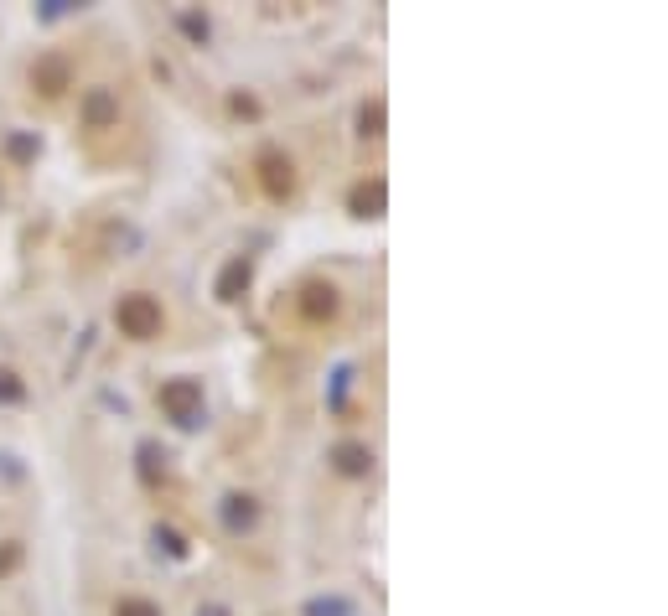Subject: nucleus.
<instances>
[{
    "label": "nucleus",
    "instance_id": "obj_7",
    "mask_svg": "<svg viewBox=\"0 0 668 616\" xmlns=\"http://www.w3.org/2000/svg\"><path fill=\"white\" fill-rule=\"evenodd\" d=\"M114 616H161V606L145 596H120L114 600Z\"/></svg>",
    "mask_w": 668,
    "mask_h": 616
},
{
    "label": "nucleus",
    "instance_id": "obj_2",
    "mask_svg": "<svg viewBox=\"0 0 668 616\" xmlns=\"http://www.w3.org/2000/svg\"><path fill=\"white\" fill-rule=\"evenodd\" d=\"M161 404L172 410V420H192V414H197V404H203V389H197L192 379H176V383H166V389H161Z\"/></svg>",
    "mask_w": 668,
    "mask_h": 616
},
{
    "label": "nucleus",
    "instance_id": "obj_11",
    "mask_svg": "<svg viewBox=\"0 0 668 616\" xmlns=\"http://www.w3.org/2000/svg\"><path fill=\"white\" fill-rule=\"evenodd\" d=\"M0 399H21V383H16V373H0Z\"/></svg>",
    "mask_w": 668,
    "mask_h": 616
},
{
    "label": "nucleus",
    "instance_id": "obj_6",
    "mask_svg": "<svg viewBox=\"0 0 668 616\" xmlns=\"http://www.w3.org/2000/svg\"><path fill=\"white\" fill-rule=\"evenodd\" d=\"M110 114H114L110 89H94V94H89V125H94V130H104V125H110Z\"/></svg>",
    "mask_w": 668,
    "mask_h": 616
},
{
    "label": "nucleus",
    "instance_id": "obj_9",
    "mask_svg": "<svg viewBox=\"0 0 668 616\" xmlns=\"http://www.w3.org/2000/svg\"><path fill=\"white\" fill-rule=\"evenodd\" d=\"M337 461H342V472H368V451H358V445H342Z\"/></svg>",
    "mask_w": 668,
    "mask_h": 616
},
{
    "label": "nucleus",
    "instance_id": "obj_5",
    "mask_svg": "<svg viewBox=\"0 0 668 616\" xmlns=\"http://www.w3.org/2000/svg\"><path fill=\"white\" fill-rule=\"evenodd\" d=\"M32 83L42 89V94H63V89H68V63H63V57H47V63H37V68H32Z\"/></svg>",
    "mask_w": 668,
    "mask_h": 616
},
{
    "label": "nucleus",
    "instance_id": "obj_1",
    "mask_svg": "<svg viewBox=\"0 0 668 616\" xmlns=\"http://www.w3.org/2000/svg\"><path fill=\"white\" fill-rule=\"evenodd\" d=\"M114 321H120V332L145 342V337L161 332V300L156 296H125L114 306Z\"/></svg>",
    "mask_w": 668,
    "mask_h": 616
},
{
    "label": "nucleus",
    "instance_id": "obj_10",
    "mask_svg": "<svg viewBox=\"0 0 668 616\" xmlns=\"http://www.w3.org/2000/svg\"><path fill=\"white\" fill-rule=\"evenodd\" d=\"M249 285V265H234V269H228V275H223V300H234V285Z\"/></svg>",
    "mask_w": 668,
    "mask_h": 616
},
{
    "label": "nucleus",
    "instance_id": "obj_4",
    "mask_svg": "<svg viewBox=\"0 0 668 616\" xmlns=\"http://www.w3.org/2000/svg\"><path fill=\"white\" fill-rule=\"evenodd\" d=\"M301 311L311 321H327V317H337V285H306L301 290Z\"/></svg>",
    "mask_w": 668,
    "mask_h": 616
},
{
    "label": "nucleus",
    "instance_id": "obj_8",
    "mask_svg": "<svg viewBox=\"0 0 668 616\" xmlns=\"http://www.w3.org/2000/svg\"><path fill=\"white\" fill-rule=\"evenodd\" d=\"M379 203H383V182H373V187H358V192H352V207H358L363 218H368V207H379Z\"/></svg>",
    "mask_w": 668,
    "mask_h": 616
},
{
    "label": "nucleus",
    "instance_id": "obj_3",
    "mask_svg": "<svg viewBox=\"0 0 668 616\" xmlns=\"http://www.w3.org/2000/svg\"><path fill=\"white\" fill-rule=\"evenodd\" d=\"M259 172H265V187H270V197H286V192L296 187V166H290V156H280V151L259 156Z\"/></svg>",
    "mask_w": 668,
    "mask_h": 616
}]
</instances>
